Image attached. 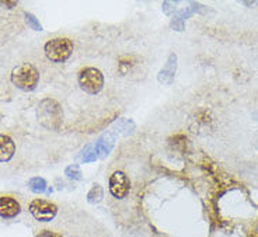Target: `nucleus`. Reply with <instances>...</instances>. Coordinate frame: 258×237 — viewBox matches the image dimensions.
Masks as SVG:
<instances>
[{
    "mask_svg": "<svg viewBox=\"0 0 258 237\" xmlns=\"http://www.w3.org/2000/svg\"><path fill=\"white\" fill-rule=\"evenodd\" d=\"M64 174L69 177L71 180H82V171H80V167L78 164H72V166L66 167L64 170Z\"/></svg>",
    "mask_w": 258,
    "mask_h": 237,
    "instance_id": "15",
    "label": "nucleus"
},
{
    "mask_svg": "<svg viewBox=\"0 0 258 237\" xmlns=\"http://www.w3.org/2000/svg\"><path fill=\"white\" fill-rule=\"evenodd\" d=\"M175 69H177V55L171 53L170 58H168L167 64L164 65V68L159 73V82L166 84L171 83L173 79H174Z\"/></svg>",
    "mask_w": 258,
    "mask_h": 237,
    "instance_id": "10",
    "label": "nucleus"
},
{
    "mask_svg": "<svg viewBox=\"0 0 258 237\" xmlns=\"http://www.w3.org/2000/svg\"><path fill=\"white\" fill-rule=\"evenodd\" d=\"M37 118L44 128L49 129V131H56L63 121V111H62V107L56 100L44 98L38 104Z\"/></svg>",
    "mask_w": 258,
    "mask_h": 237,
    "instance_id": "1",
    "label": "nucleus"
},
{
    "mask_svg": "<svg viewBox=\"0 0 258 237\" xmlns=\"http://www.w3.org/2000/svg\"><path fill=\"white\" fill-rule=\"evenodd\" d=\"M97 156H98V153H97L96 146L87 145V146L82 150V153H80V161H83V163L94 161L97 159Z\"/></svg>",
    "mask_w": 258,
    "mask_h": 237,
    "instance_id": "13",
    "label": "nucleus"
},
{
    "mask_svg": "<svg viewBox=\"0 0 258 237\" xmlns=\"http://www.w3.org/2000/svg\"><path fill=\"white\" fill-rule=\"evenodd\" d=\"M131 188V181L128 175L122 171H115L110 179V193L118 199L125 198Z\"/></svg>",
    "mask_w": 258,
    "mask_h": 237,
    "instance_id": "7",
    "label": "nucleus"
},
{
    "mask_svg": "<svg viewBox=\"0 0 258 237\" xmlns=\"http://www.w3.org/2000/svg\"><path fill=\"white\" fill-rule=\"evenodd\" d=\"M114 143H115V135L111 134V132L104 134L103 136L98 139V142L96 143L97 153H100L101 157H105V156L112 150V148H114Z\"/></svg>",
    "mask_w": 258,
    "mask_h": 237,
    "instance_id": "11",
    "label": "nucleus"
},
{
    "mask_svg": "<svg viewBox=\"0 0 258 237\" xmlns=\"http://www.w3.org/2000/svg\"><path fill=\"white\" fill-rule=\"evenodd\" d=\"M35 237H62V236L58 234V233H53V231L51 230H44V231H41L39 234H37Z\"/></svg>",
    "mask_w": 258,
    "mask_h": 237,
    "instance_id": "17",
    "label": "nucleus"
},
{
    "mask_svg": "<svg viewBox=\"0 0 258 237\" xmlns=\"http://www.w3.org/2000/svg\"><path fill=\"white\" fill-rule=\"evenodd\" d=\"M119 73L122 76H126L129 79H141L145 76V65L142 64V59L138 56H125L119 61Z\"/></svg>",
    "mask_w": 258,
    "mask_h": 237,
    "instance_id": "6",
    "label": "nucleus"
},
{
    "mask_svg": "<svg viewBox=\"0 0 258 237\" xmlns=\"http://www.w3.org/2000/svg\"><path fill=\"white\" fill-rule=\"evenodd\" d=\"M28 187L32 193L35 194H42L45 193L46 190V181L41 177H34L28 181Z\"/></svg>",
    "mask_w": 258,
    "mask_h": 237,
    "instance_id": "12",
    "label": "nucleus"
},
{
    "mask_svg": "<svg viewBox=\"0 0 258 237\" xmlns=\"http://www.w3.org/2000/svg\"><path fill=\"white\" fill-rule=\"evenodd\" d=\"M87 198H89V202L90 204H98L101 199H103V188L96 184V186H93V188L90 190V193L87 195Z\"/></svg>",
    "mask_w": 258,
    "mask_h": 237,
    "instance_id": "14",
    "label": "nucleus"
},
{
    "mask_svg": "<svg viewBox=\"0 0 258 237\" xmlns=\"http://www.w3.org/2000/svg\"><path fill=\"white\" fill-rule=\"evenodd\" d=\"M14 153H16V145L13 139L7 135H0V161L6 163L12 160Z\"/></svg>",
    "mask_w": 258,
    "mask_h": 237,
    "instance_id": "9",
    "label": "nucleus"
},
{
    "mask_svg": "<svg viewBox=\"0 0 258 237\" xmlns=\"http://www.w3.org/2000/svg\"><path fill=\"white\" fill-rule=\"evenodd\" d=\"M24 16H26L27 24L31 27L32 30H35V31H41V30H42V27H41V24H39V21L37 19H35V17L32 16V14L26 13V14H24Z\"/></svg>",
    "mask_w": 258,
    "mask_h": 237,
    "instance_id": "16",
    "label": "nucleus"
},
{
    "mask_svg": "<svg viewBox=\"0 0 258 237\" xmlns=\"http://www.w3.org/2000/svg\"><path fill=\"white\" fill-rule=\"evenodd\" d=\"M72 52H73V42L69 38H53L45 44L46 58L56 64H62L68 61L71 58Z\"/></svg>",
    "mask_w": 258,
    "mask_h": 237,
    "instance_id": "3",
    "label": "nucleus"
},
{
    "mask_svg": "<svg viewBox=\"0 0 258 237\" xmlns=\"http://www.w3.org/2000/svg\"><path fill=\"white\" fill-rule=\"evenodd\" d=\"M21 211L20 204L12 197H0V216L2 218H14Z\"/></svg>",
    "mask_w": 258,
    "mask_h": 237,
    "instance_id": "8",
    "label": "nucleus"
},
{
    "mask_svg": "<svg viewBox=\"0 0 258 237\" xmlns=\"http://www.w3.org/2000/svg\"><path fill=\"white\" fill-rule=\"evenodd\" d=\"M39 82V72L32 64H21L12 72V83L23 91H32Z\"/></svg>",
    "mask_w": 258,
    "mask_h": 237,
    "instance_id": "2",
    "label": "nucleus"
},
{
    "mask_svg": "<svg viewBox=\"0 0 258 237\" xmlns=\"http://www.w3.org/2000/svg\"><path fill=\"white\" fill-rule=\"evenodd\" d=\"M79 84L86 93L97 94L104 86L103 73L96 68H86L79 73Z\"/></svg>",
    "mask_w": 258,
    "mask_h": 237,
    "instance_id": "4",
    "label": "nucleus"
},
{
    "mask_svg": "<svg viewBox=\"0 0 258 237\" xmlns=\"http://www.w3.org/2000/svg\"><path fill=\"white\" fill-rule=\"evenodd\" d=\"M30 212L39 222H51L52 219L56 216L58 208L55 204L45 199H34L30 204Z\"/></svg>",
    "mask_w": 258,
    "mask_h": 237,
    "instance_id": "5",
    "label": "nucleus"
}]
</instances>
